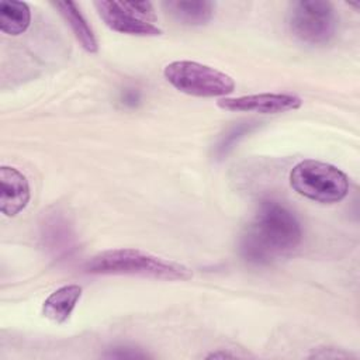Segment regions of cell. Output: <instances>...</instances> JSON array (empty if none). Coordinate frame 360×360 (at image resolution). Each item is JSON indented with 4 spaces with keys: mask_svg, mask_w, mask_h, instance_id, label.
Masks as SVG:
<instances>
[{
    "mask_svg": "<svg viewBox=\"0 0 360 360\" xmlns=\"http://www.w3.org/2000/svg\"><path fill=\"white\" fill-rule=\"evenodd\" d=\"M288 27L301 42L322 45L333 38L338 28V14L329 1H294L288 10Z\"/></svg>",
    "mask_w": 360,
    "mask_h": 360,
    "instance_id": "obj_5",
    "label": "cell"
},
{
    "mask_svg": "<svg viewBox=\"0 0 360 360\" xmlns=\"http://www.w3.org/2000/svg\"><path fill=\"white\" fill-rule=\"evenodd\" d=\"M165 10L179 22L186 25L207 24L212 15L215 4L212 1H163Z\"/></svg>",
    "mask_w": 360,
    "mask_h": 360,
    "instance_id": "obj_10",
    "label": "cell"
},
{
    "mask_svg": "<svg viewBox=\"0 0 360 360\" xmlns=\"http://www.w3.org/2000/svg\"><path fill=\"white\" fill-rule=\"evenodd\" d=\"M107 357H114V359H142V357H148V354L135 350L134 347H127V346H121V347H114L108 354H105Z\"/></svg>",
    "mask_w": 360,
    "mask_h": 360,
    "instance_id": "obj_14",
    "label": "cell"
},
{
    "mask_svg": "<svg viewBox=\"0 0 360 360\" xmlns=\"http://www.w3.org/2000/svg\"><path fill=\"white\" fill-rule=\"evenodd\" d=\"M82 297V287L68 284L55 290L44 302L42 314L55 323H63L69 319L77 301Z\"/></svg>",
    "mask_w": 360,
    "mask_h": 360,
    "instance_id": "obj_9",
    "label": "cell"
},
{
    "mask_svg": "<svg viewBox=\"0 0 360 360\" xmlns=\"http://www.w3.org/2000/svg\"><path fill=\"white\" fill-rule=\"evenodd\" d=\"M290 184L300 195L322 204L339 202L349 191V179L340 169L314 159L292 167Z\"/></svg>",
    "mask_w": 360,
    "mask_h": 360,
    "instance_id": "obj_3",
    "label": "cell"
},
{
    "mask_svg": "<svg viewBox=\"0 0 360 360\" xmlns=\"http://www.w3.org/2000/svg\"><path fill=\"white\" fill-rule=\"evenodd\" d=\"M94 7L105 25L112 31L139 37H156L162 34L153 22L146 21L128 10L122 1L98 0L94 1Z\"/></svg>",
    "mask_w": 360,
    "mask_h": 360,
    "instance_id": "obj_7",
    "label": "cell"
},
{
    "mask_svg": "<svg viewBox=\"0 0 360 360\" xmlns=\"http://www.w3.org/2000/svg\"><path fill=\"white\" fill-rule=\"evenodd\" d=\"M163 75L174 89L194 97H222L235 90L229 75L193 60L172 62Z\"/></svg>",
    "mask_w": 360,
    "mask_h": 360,
    "instance_id": "obj_4",
    "label": "cell"
},
{
    "mask_svg": "<svg viewBox=\"0 0 360 360\" xmlns=\"http://www.w3.org/2000/svg\"><path fill=\"white\" fill-rule=\"evenodd\" d=\"M53 6L66 20L80 45L90 53L97 52V41L93 34V30L82 15L77 4L73 1H56L53 3Z\"/></svg>",
    "mask_w": 360,
    "mask_h": 360,
    "instance_id": "obj_11",
    "label": "cell"
},
{
    "mask_svg": "<svg viewBox=\"0 0 360 360\" xmlns=\"http://www.w3.org/2000/svg\"><path fill=\"white\" fill-rule=\"evenodd\" d=\"M84 270L90 274H125L166 281H186L193 277L184 264L132 248L104 250L93 256Z\"/></svg>",
    "mask_w": 360,
    "mask_h": 360,
    "instance_id": "obj_2",
    "label": "cell"
},
{
    "mask_svg": "<svg viewBox=\"0 0 360 360\" xmlns=\"http://www.w3.org/2000/svg\"><path fill=\"white\" fill-rule=\"evenodd\" d=\"M31 11L27 3L4 0L0 3V30L8 35H20L27 31Z\"/></svg>",
    "mask_w": 360,
    "mask_h": 360,
    "instance_id": "obj_12",
    "label": "cell"
},
{
    "mask_svg": "<svg viewBox=\"0 0 360 360\" xmlns=\"http://www.w3.org/2000/svg\"><path fill=\"white\" fill-rule=\"evenodd\" d=\"M124 6L131 10L132 13H135L136 15H139L141 18L153 22L156 20L155 15V10L150 1H122Z\"/></svg>",
    "mask_w": 360,
    "mask_h": 360,
    "instance_id": "obj_13",
    "label": "cell"
},
{
    "mask_svg": "<svg viewBox=\"0 0 360 360\" xmlns=\"http://www.w3.org/2000/svg\"><path fill=\"white\" fill-rule=\"evenodd\" d=\"M302 239L301 224L284 204L266 200L240 238V253L253 264H270L290 255Z\"/></svg>",
    "mask_w": 360,
    "mask_h": 360,
    "instance_id": "obj_1",
    "label": "cell"
},
{
    "mask_svg": "<svg viewBox=\"0 0 360 360\" xmlns=\"http://www.w3.org/2000/svg\"><path fill=\"white\" fill-rule=\"evenodd\" d=\"M249 128L246 125H239L238 128H233L229 135H225L222 142L218 145V153H226V150L231 148V145L235 142V138L238 139L240 135H243Z\"/></svg>",
    "mask_w": 360,
    "mask_h": 360,
    "instance_id": "obj_15",
    "label": "cell"
},
{
    "mask_svg": "<svg viewBox=\"0 0 360 360\" xmlns=\"http://www.w3.org/2000/svg\"><path fill=\"white\" fill-rule=\"evenodd\" d=\"M302 100L290 93H260L240 97H225L218 100V107L226 111L249 112L256 111L260 114H277L290 110H297Z\"/></svg>",
    "mask_w": 360,
    "mask_h": 360,
    "instance_id": "obj_6",
    "label": "cell"
},
{
    "mask_svg": "<svg viewBox=\"0 0 360 360\" xmlns=\"http://www.w3.org/2000/svg\"><path fill=\"white\" fill-rule=\"evenodd\" d=\"M225 357H235V356L231 353H226V352H215V353H211L207 356V359H225Z\"/></svg>",
    "mask_w": 360,
    "mask_h": 360,
    "instance_id": "obj_16",
    "label": "cell"
},
{
    "mask_svg": "<svg viewBox=\"0 0 360 360\" xmlns=\"http://www.w3.org/2000/svg\"><path fill=\"white\" fill-rule=\"evenodd\" d=\"M30 201L27 177L10 166L0 167V211L6 217H15Z\"/></svg>",
    "mask_w": 360,
    "mask_h": 360,
    "instance_id": "obj_8",
    "label": "cell"
}]
</instances>
